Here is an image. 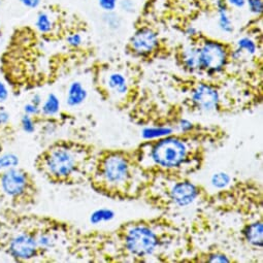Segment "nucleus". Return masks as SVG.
Here are the masks:
<instances>
[{
    "mask_svg": "<svg viewBox=\"0 0 263 263\" xmlns=\"http://www.w3.org/2000/svg\"><path fill=\"white\" fill-rule=\"evenodd\" d=\"M144 170L137 159L123 151L103 152L93 162L90 178L96 190L109 196L128 197L137 191V179Z\"/></svg>",
    "mask_w": 263,
    "mask_h": 263,
    "instance_id": "obj_1",
    "label": "nucleus"
},
{
    "mask_svg": "<svg viewBox=\"0 0 263 263\" xmlns=\"http://www.w3.org/2000/svg\"><path fill=\"white\" fill-rule=\"evenodd\" d=\"M92 151L76 142L60 141L51 145L35 160V167L50 182L76 183L86 174Z\"/></svg>",
    "mask_w": 263,
    "mask_h": 263,
    "instance_id": "obj_2",
    "label": "nucleus"
},
{
    "mask_svg": "<svg viewBox=\"0 0 263 263\" xmlns=\"http://www.w3.org/2000/svg\"><path fill=\"white\" fill-rule=\"evenodd\" d=\"M148 149L142 146L140 153L136 156L138 163L142 167L147 162L146 166L157 168L160 172H177L187 166L194 158V151L191 141L183 137H167L155 142L146 144Z\"/></svg>",
    "mask_w": 263,
    "mask_h": 263,
    "instance_id": "obj_3",
    "label": "nucleus"
},
{
    "mask_svg": "<svg viewBox=\"0 0 263 263\" xmlns=\"http://www.w3.org/2000/svg\"><path fill=\"white\" fill-rule=\"evenodd\" d=\"M36 185L33 177L20 167L0 171V195L12 204L28 205L36 198Z\"/></svg>",
    "mask_w": 263,
    "mask_h": 263,
    "instance_id": "obj_4",
    "label": "nucleus"
},
{
    "mask_svg": "<svg viewBox=\"0 0 263 263\" xmlns=\"http://www.w3.org/2000/svg\"><path fill=\"white\" fill-rule=\"evenodd\" d=\"M196 44L199 73L216 76L223 71L230 60L229 48L219 41L202 36L196 39Z\"/></svg>",
    "mask_w": 263,
    "mask_h": 263,
    "instance_id": "obj_5",
    "label": "nucleus"
},
{
    "mask_svg": "<svg viewBox=\"0 0 263 263\" xmlns=\"http://www.w3.org/2000/svg\"><path fill=\"white\" fill-rule=\"evenodd\" d=\"M125 249L135 257H149L159 246L156 232L146 224H134L124 233Z\"/></svg>",
    "mask_w": 263,
    "mask_h": 263,
    "instance_id": "obj_6",
    "label": "nucleus"
},
{
    "mask_svg": "<svg viewBox=\"0 0 263 263\" xmlns=\"http://www.w3.org/2000/svg\"><path fill=\"white\" fill-rule=\"evenodd\" d=\"M101 92L111 100H126L131 91L129 76L118 68H105L100 72Z\"/></svg>",
    "mask_w": 263,
    "mask_h": 263,
    "instance_id": "obj_7",
    "label": "nucleus"
},
{
    "mask_svg": "<svg viewBox=\"0 0 263 263\" xmlns=\"http://www.w3.org/2000/svg\"><path fill=\"white\" fill-rule=\"evenodd\" d=\"M160 46L158 32L150 26H141L128 42V49L134 56L149 58L154 55Z\"/></svg>",
    "mask_w": 263,
    "mask_h": 263,
    "instance_id": "obj_8",
    "label": "nucleus"
},
{
    "mask_svg": "<svg viewBox=\"0 0 263 263\" xmlns=\"http://www.w3.org/2000/svg\"><path fill=\"white\" fill-rule=\"evenodd\" d=\"M8 252L18 261H27L42 254L35 234L27 231L19 232L10 239Z\"/></svg>",
    "mask_w": 263,
    "mask_h": 263,
    "instance_id": "obj_9",
    "label": "nucleus"
},
{
    "mask_svg": "<svg viewBox=\"0 0 263 263\" xmlns=\"http://www.w3.org/2000/svg\"><path fill=\"white\" fill-rule=\"evenodd\" d=\"M219 100L218 91L205 83H199L192 92V101L201 110L210 111L216 109Z\"/></svg>",
    "mask_w": 263,
    "mask_h": 263,
    "instance_id": "obj_10",
    "label": "nucleus"
},
{
    "mask_svg": "<svg viewBox=\"0 0 263 263\" xmlns=\"http://www.w3.org/2000/svg\"><path fill=\"white\" fill-rule=\"evenodd\" d=\"M199 195V188L188 181H180L174 184L170 190L171 200L178 206H188Z\"/></svg>",
    "mask_w": 263,
    "mask_h": 263,
    "instance_id": "obj_11",
    "label": "nucleus"
},
{
    "mask_svg": "<svg viewBox=\"0 0 263 263\" xmlns=\"http://www.w3.org/2000/svg\"><path fill=\"white\" fill-rule=\"evenodd\" d=\"M180 60L187 71L191 73H199L196 39L191 40V43L183 47L180 51Z\"/></svg>",
    "mask_w": 263,
    "mask_h": 263,
    "instance_id": "obj_12",
    "label": "nucleus"
},
{
    "mask_svg": "<svg viewBox=\"0 0 263 263\" xmlns=\"http://www.w3.org/2000/svg\"><path fill=\"white\" fill-rule=\"evenodd\" d=\"M215 9L218 15V27L226 34H230L234 31L233 22L229 13L230 8L227 6L225 0H215Z\"/></svg>",
    "mask_w": 263,
    "mask_h": 263,
    "instance_id": "obj_13",
    "label": "nucleus"
},
{
    "mask_svg": "<svg viewBox=\"0 0 263 263\" xmlns=\"http://www.w3.org/2000/svg\"><path fill=\"white\" fill-rule=\"evenodd\" d=\"M246 240L254 246L262 248L263 245V226L262 222H254L247 225L242 231Z\"/></svg>",
    "mask_w": 263,
    "mask_h": 263,
    "instance_id": "obj_14",
    "label": "nucleus"
},
{
    "mask_svg": "<svg viewBox=\"0 0 263 263\" xmlns=\"http://www.w3.org/2000/svg\"><path fill=\"white\" fill-rule=\"evenodd\" d=\"M35 27L41 34L48 35L54 31V29L56 27V23H55L54 18L52 17V15L49 12L42 11L36 16Z\"/></svg>",
    "mask_w": 263,
    "mask_h": 263,
    "instance_id": "obj_15",
    "label": "nucleus"
},
{
    "mask_svg": "<svg viewBox=\"0 0 263 263\" xmlns=\"http://www.w3.org/2000/svg\"><path fill=\"white\" fill-rule=\"evenodd\" d=\"M87 97V91L80 82H74L69 86L66 102L69 106L81 104Z\"/></svg>",
    "mask_w": 263,
    "mask_h": 263,
    "instance_id": "obj_16",
    "label": "nucleus"
},
{
    "mask_svg": "<svg viewBox=\"0 0 263 263\" xmlns=\"http://www.w3.org/2000/svg\"><path fill=\"white\" fill-rule=\"evenodd\" d=\"M235 49L241 54V56H253L257 53V44L250 36H241L236 41Z\"/></svg>",
    "mask_w": 263,
    "mask_h": 263,
    "instance_id": "obj_17",
    "label": "nucleus"
},
{
    "mask_svg": "<svg viewBox=\"0 0 263 263\" xmlns=\"http://www.w3.org/2000/svg\"><path fill=\"white\" fill-rule=\"evenodd\" d=\"M60 108V101L55 94H50L46 101L44 102L43 106L41 107V112L45 117H52L59 111Z\"/></svg>",
    "mask_w": 263,
    "mask_h": 263,
    "instance_id": "obj_18",
    "label": "nucleus"
},
{
    "mask_svg": "<svg viewBox=\"0 0 263 263\" xmlns=\"http://www.w3.org/2000/svg\"><path fill=\"white\" fill-rule=\"evenodd\" d=\"M114 216H115V214H114L112 211L106 210V209H101V210H98V211L94 212L91 215L90 221L93 224H99L101 222L111 220L114 218Z\"/></svg>",
    "mask_w": 263,
    "mask_h": 263,
    "instance_id": "obj_19",
    "label": "nucleus"
},
{
    "mask_svg": "<svg viewBox=\"0 0 263 263\" xmlns=\"http://www.w3.org/2000/svg\"><path fill=\"white\" fill-rule=\"evenodd\" d=\"M19 165V157L15 154H5L0 157V171L17 167Z\"/></svg>",
    "mask_w": 263,
    "mask_h": 263,
    "instance_id": "obj_20",
    "label": "nucleus"
},
{
    "mask_svg": "<svg viewBox=\"0 0 263 263\" xmlns=\"http://www.w3.org/2000/svg\"><path fill=\"white\" fill-rule=\"evenodd\" d=\"M103 21L105 23V25L109 28V29H118L121 24H122V20L120 18V16H118L115 12L111 13H104L103 15Z\"/></svg>",
    "mask_w": 263,
    "mask_h": 263,
    "instance_id": "obj_21",
    "label": "nucleus"
},
{
    "mask_svg": "<svg viewBox=\"0 0 263 263\" xmlns=\"http://www.w3.org/2000/svg\"><path fill=\"white\" fill-rule=\"evenodd\" d=\"M246 7L254 16H261L263 13V0H246Z\"/></svg>",
    "mask_w": 263,
    "mask_h": 263,
    "instance_id": "obj_22",
    "label": "nucleus"
},
{
    "mask_svg": "<svg viewBox=\"0 0 263 263\" xmlns=\"http://www.w3.org/2000/svg\"><path fill=\"white\" fill-rule=\"evenodd\" d=\"M83 42H84V37L83 35L78 32V31H74V32H70L67 34L66 36V44L70 47V48H73V49H78L80 48L82 45H83Z\"/></svg>",
    "mask_w": 263,
    "mask_h": 263,
    "instance_id": "obj_23",
    "label": "nucleus"
},
{
    "mask_svg": "<svg viewBox=\"0 0 263 263\" xmlns=\"http://www.w3.org/2000/svg\"><path fill=\"white\" fill-rule=\"evenodd\" d=\"M230 182V177L225 173L215 174L212 178V184L217 188H224Z\"/></svg>",
    "mask_w": 263,
    "mask_h": 263,
    "instance_id": "obj_24",
    "label": "nucleus"
},
{
    "mask_svg": "<svg viewBox=\"0 0 263 263\" xmlns=\"http://www.w3.org/2000/svg\"><path fill=\"white\" fill-rule=\"evenodd\" d=\"M21 126L26 134H33L35 131V122L33 117L24 114L21 119Z\"/></svg>",
    "mask_w": 263,
    "mask_h": 263,
    "instance_id": "obj_25",
    "label": "nucleus"
},
{
    "mask_svg": "<svg viewBox=\"0 0 263 263\" xmlns=\"http://www.w3.org/2000/svg\"><path fill=\"white\" fill-rule=\"evenodd\" d=\"M97 3L104 13H111L117 10L119 0H97Z\"/></svg>",
    "mask_w": 263,
    "mask_h": 263,
    "instance_id": "obj_26",
    "label": "nucleus"
},
{
    "mask_svg": "<svg viewBox=\"0 0 263 263\" xmlns=\"http://www.w3.org/2000/svg\"><path fill=\"white\" fill-rule=\"evenodd\" d=\"M118 7L126 14H134L137 11V4L135 0H119Z\"/></svg>",
    "mask_w": 263,
    "mask_h": 263,
    "instance_id": "obj_27",
    "label": "nucleus"
},
{
    "mask_svg": "<svg viewBox=\"0 0 263 263\" xmlns=\"http://www.w3.org/2000/svg\"><path fill=\"white\" fill-rule=\"evenodd\" d=\"M24 112L26 114V115H28V116H31V117H36L39 114H41V107L40 106H37V105H35V104H33L32 102H30V103H28V104H26L25 106H24Z\"/></svg>",
    "mask_w": 263,
    "mask_h": 263,
    "instance_id": "obj_28",
    "label": "nucleus"
},
{
    "mask_svg": "<svg viewBox=\"0 0 263 263\" xmlns=\"http://www.w3.org/2000/svg\"><path fill=\"white\" fill-rule=\"evenodd\" d=\"M225 2L230 9L241 10L246 7V0H225Z\"/></svg>",
    "mask_w": 263,
    "mask_h": 263,
    "instance_id": "obj_29",
    "label": "nucleus"
},
{
    "mask_svg": "<svg viewBox=\"0 0 263 263\" xmlns=\"http://www.w3.org/2000/svg\"><path fill=\"white\" fill-rule=\"evenodd\" d=\"M41 2L42 0H20V3L27 9H31V10H34V9H37L41 5Z\"/></svg>",
    "mask_w": 263,
    "mask_h": 263,
    "instance_id": "obj_30",
    "label": "nucleus"
},
{
    "mask_svg": "<svg viewBox=\"0 0 263 263\" xmlns=\"http://www.w3.org/2000/svg\"><path fill=\"white\" fill-rule=\"evenodd\" d=\"M185 33L188 37H190L191 40H194V39H197L198 36H200V33L198 31V29L195 27V26H188L186 29H185Z\"/></svg>",
    "mask_w": 263,
    "mask_h": 263,
    "instance_id": "obj_31",
    "label": "nucleus"
},
{
    "mask_svg": "<svg viewBox=\"0 0 263 263\" xmlns=\"http://www.w3.org/2000/svg\"><path fill=\"white\" fill-rule=\"evenodd\" d=\"M8 97H9V91L7 89V86L3 82H0V104L6 102Z\"/></svg>",
    "mask_w": 263,
    "mask_h": 263,
    "instance_id": "obj_32",
    "label": "nucleus"
},
{
    "mask_svg": "<svg viewBox=\"0 0 263 263\" xmlns=\"http://www.w3.org/2000/svg\"><path fill=\"white\" fill-rule=\"evenodd\" d=\"M209 261H210V262H228L229 260H228L224 255H221V254H212V255H210Z\"/></svg>",
    "mask_w": 263,
    "mask_h": 263,
    "instance_id": "obj_33",
    "label": "nucleus"
},
{
    "mask_svg": "<svg viewBox=\"0 0 263 263\" xmlns=\"http://www.w3.org/2000/svg\"><path fill=\"white\" fill-rule=\"evenodd\" d=\"M9 121H10V114L5 109H0V125H5Z\"/></svg>",
    "mask_w": 263,
    "mask_h": 263,
    "instance_id": "obj_34",
    "label": "nucleus"
},
{
    "mask_svg": "<svg viewBox=\"0 0 263 263\" xmlns=\"http://www.w3.org/2000/svg\"><path fill=\"white\" fill-rule=\"evenodd\" d=\"M31 102L33 103V104H35V105H37V106H41V104H42V97L40 96V95H34L33 96V98H32V100H31Z\"/></svg>",
    "mask_w": 263,
    "mask_h": 263,
    "instance_id": "obj_35",
    "label": "nucleus"
}]
</instances>
